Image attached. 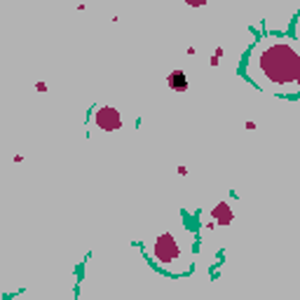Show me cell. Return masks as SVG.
<instances>
[{
	"label": "cell",
	"instance_id": "6da1fadb",
	"mask_svg": "<svg viewBox=\"0 0 300 300\" xmlns=\"http://www.w3.org/2000/svg\"><path fill=\"white\" fill-rule=\"evenodd\" d=\"M242 75L256 89L296 99L300 91V50L298 38L288 33H267L248 47Z\"/></svg>",
	"mask_w": 300,
	"mask_h": 300
},
{
	"label": "cell",
	"instance_id": "7a4b0ae2",
	"mask_svg": "<svg viewBox=\"0 0 300 300\" xmlns=\"http://www.w3.org/2000/svg\"><path fill=\"white\" fill-rule=\"evenodd\" d=\"M148 258L153 261L155 267L164 270L171 277H181L190 270V261H193V253H190V239L181 237L174 230H164V232H157L148 244Z\"/></svg>",
	"mask_w": 300,
	"mask_h": 300
},
{
	"label": "cell",
	"instance_id": "3957f363",
	"mask_svg": "<svg viewBox=\"0 0 300 300\" xmlns=\"http://www.w3.org/2000/svg\"><path fill=\"white\" fill-rule=\"evenodd\" d=\"M91 122H94L96 129H101V131H120L124 127L122 113L110 104L96 106V108L91 110Z\"/></svg>",
	"mask_w": 300,
	"mask_h": 300
},
{
	"label": "cell",
	"instance_id": "277c9868",
	"mask_svg": "<svg viewBox=\"0 0 300 300\" xmlns=\"http://www.w3.org/2000/svg\"><path fill=\"white\" fill-rule=\"evenodd\" d=\"M211 223L213 225H221V228H225V225H232V221H235V209H232V204L230 202H225V199H221L213 209H211Z\"/></svg>",
	"mask_w": 300,
	"mask_h": 300
},
{
	"label": "cell",
	"instance_id": "5b68a950",
	"mask_svg": "<svg viewBox=\"0 0 300 300\" xmlns=\"http://www.w3.org/2000/svg\"><path fill=\"white\" fill-rule=\"evenodd\" d=\"M167 85H169V89L176 91V94L188 91V73H185V71H181V68L171 71L169 75H167Z\"/></svg>",
	"mask_w": 300,
	"mask_h": 300
},
{
	"label": "cell",
	"instance_id": "8992f818",
	"mask_svg": "<svg viewBox=\"0 0 300 300\" xmlns=\"http://www.w3.org/2000/svg\"><path fill=\"white\" fill-rule=\"evenodd\" d=\"M50 89L47 87V82H35V91H40V94H45V91Z\"/></svg>",
	"mask_w": 300,
	"mask_h": 300
},
{
	"label": "cell",
	"instance_id": "52a82bcc",
	"mask_svg": "<svg viewBox=\"0 0 300 300\" xmlns=\"http://www.w3.org/2000/svg\"><path fill=\"white\" fill-rule=\"evenodd\" d=\"M244 127H247L248 131H256V129H258V124H256L253 120H247V122H244Z\"/></svg>",
	"mask_w": 300,
	"mask_h": 300
},
{
	"label": "cell",
	"instance_id": "ba28073f",
	"mask_svg": "<svg viewBox=\"0 0 300 300\" xmlns=\"http://www.w3.org/2000/svg\"><path fill=\"white\" fill-rule=\"evenodd\" d=\"M209 66H211V68H218V66H221V59H218V56H211Z\"/></svg>",
	"mask_w": 300,
	"mask_h": 300
},
{
	"label": "cell",
	"instance_id": "9c48e42d",
	"mask_svg": "<svg viewBox=\"0 0 300 300\" xmlns=\"http://www.w3.org/2000/svg\"><path fill=\"white\" fill-rule=\"evenodd\" d=\"M176 174H178V176H188V167H185V164L176 167Z\"/></svg>",
	"mask_w": 300,
	"mask_h": 300
},
{
	"label": "cell",
	"instance_id": "30bf717a",
	"mask_svg": "<svg viewBox=\"0 0 300 300\" xmlns=\"http://www.w3.org/2000/svg\"><path fill=\"white\" fill-rule=\"evenodd\" d=\"M12 159H14V162H17V164H21V162H24V155H14Z\"/></svg>",
	"mask_w": 300,
	"mask_h": 300
},
{
	"label": "cell",
	"instance_id": "8fae6325",
	"mask_svg": "<svg viewBox=\"0 0 300 300\" xmlns=\"http://www.w3.org/2000/svg\"><path fill=\"white\" fill-rule=\"evenodd\" d=\"M0 300H2V298H0Z\"/></svg>",
	"mask_w": 300,
	"mask_h": 300
}]
</instances>
